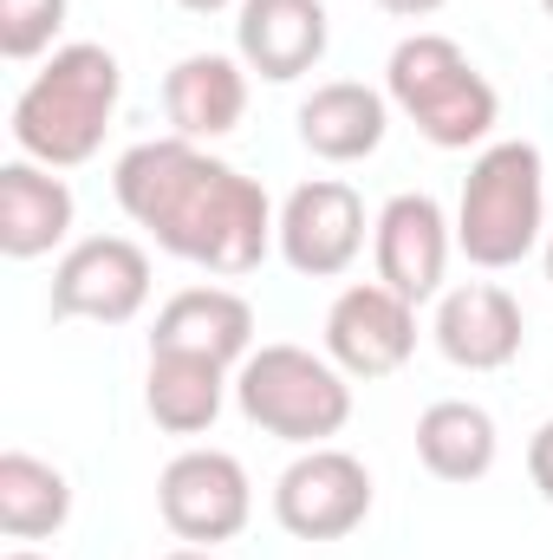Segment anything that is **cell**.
Returning <instances> with one entry per match:
<instances>
[{
	"instance_id": "cell-19",
	"label": "cell",
	"mask_w": 553,
	"mask_h": 560,
	"mask_svg": "<svg viewBox=\"0 0 553 560\" xmlns=\"http://www.w3.org/2000/svg\"><path fill=\"white\" fill-rule=\"evenodd\" d=\"M502 456V436L495 418L469 398H436L423 418H416V463L436 476V482H482Z\"/></svg>"
},
{
	"instance_id": "cell-8",
	"label": "cell",
	"mask_w": 553,
	"mask_h": 560,
	"mask_svg": "<svg viewBox=\"0 0 553 560\" xmlns=\"http://www.w3.org/2000/svg\"><path fill=\"white\" fill-rule=\"evenodd\" d=\"M150 306V255L131 235H85L52 268V319L125 326Z\"/></svg>"
},
{
	"instance_id": "cell-14",
	"label": "cell",
	"mask_w": 553,
	"mask_h": 560,
	"mask_svg": "<svg viewBox=\"0 0 553 560\" xmlns=\"http://www.w3.org/2000/svg\"><path fill=\"white\" fill-rule=\"evenodd\" d=\"M150 352H189L209 365H242L255 352V306L235 287H183L150 326Z\"/></svg>"
},
{
	"instance_id": "cell-28",
	"label": "cell",
	"mask_w": 553,
	"mask_h": 560,
	"mask_svg": "<svg viewBox=\"0 0 553 560\" xmlns=\"http://www.w3.org/2000/svg\"><path fill=\"white\" fill-rule=\"evenodd\" d=\"M541 13H548V20H553V0H541Z\"/></svg>"
},
{
	"instance_id": "cell-5",
	"label": "cell",
	"mask_w": 553,
	"mask_h": 560,
	"mask_svg": "<svg viewBox=\"0 0 553 560\" xmlns=\"http://www.w3.org/2000/svg\"><path fill=\"white\" fill-rule=\"evenodd\" d=\"M235 405L255 430L293 450H319L352 423V378L306 346H261L235 365Z\"/></svg>"
},
{
	"instance_id": "cell-2",
	"label": "cell",
	"mask_w": 553,
	"mask_h": 560,
	"mask_svg": "<svg viewBox=\"0 0 553 560\" xmlns=\"http://www.w3.org/2000/svg\"><path fill=\"white\" fill-rule=\"evenodd\" d=\"M118 98H125L118 52L92 46V39H72L13 98V125H7L13 150L46 163V170H79V163L98 156V143L118 118Z\"/></svg>"
},
{
	"instance_id": "cell-24",
	"label": "cell",
	"mask_w": 553,
	"mask_h": 560,
	"mask_svg": "<svg viewBox=\"0 0 553 560\" xmlns=\"http://www.w3.org/2000/svg\"><path fill=\"white\" fill-rule=\"evenodd\" d=\"M176 7H189V13H228V7H242V0H176Z\"/></svg>"
},
{
	"instance_id": "cell-1",
	"label": "cell",
	"mask_w": 553,
	"mask_h": 560,
	"mask_svg": "<svg viewBox=\"0 0 553 560\" xmlns=\"http://www.w3.org/2000/svg\"><path fill=\"white\" fill-rule=\"evenodd\" d=\"M111 196L163 255L222 280L255 275L280 229L268 189L189 138L131 143L111 170Z\"/></svg>"
},
{
	"instance_id": "cell-16",
	"label": "cell",
	"mask_w": 553,
	"mask_h": 560,
	"mask_svg": "<svg viewBox=\"0 0 553 560\" xmlns=\"http://www.w3.org/2000/svg\"><path fill=\"white\" fill-rule=\"evenodd\" d=\"M163 112L176 125V138L215 143L248 118V66L235 52H189L169 66L163 79Z\"/></svg>"
},
{
	"instance_id": "cell-12",
	"label": "cell",
	"mask_w": 553,
	"mask_h": 560,
	"mask_svg": "<svg viewBox=\"0 0 553 560\" xmlns=\"http://www.w3.org/2000/svg\"><path fill=\"white\" fill-rule=\"evenodd\" d=\"M436 352L456 365V372H502L521 359V339H528V319H521V300L495 280H462V287H443L436 300Z\"/></svg>"
},
{
	"instance_id": "cell-10",
	"label": "cell",
	"mask_w": 553,
	"mask_h": 560,
	"mask_svg": "<svg viewBox=\"0 0 553 560\" xmlns=\"http://www.w3.org/2000/svg\"><path fill=\"white\" fill-rule=\"evenodd\" d=\"M416 352V306L385 280H358L326 306V359L345 378H391Z\"/></svg>"
},
{
	"instance_id": "cell-20",
	"label": "cell",
	"mask_w": 553,
	"mask_h": 560,
	"mask_svg": "<svg viewBox=\"0 0 553 560\" xmlns=\"http://www.w3.org/2000/svg\"><path fill=\"white\" fill-rule=\"evenodd\" d=\"M72 522V482L26 456V450H7L0 456V535L7 541H46Z\"/></svg>"
},
{
	"instance_id": "cell-9",
	"label": "cell",
	"mask_w": 553,
	"mask_h": 560,
	"mask_svg": "<svg viewBox=\"0 0 553 560\" xmlns=\"http://www.w3.org/2000/svg\"><path fill=\"white\" fill-rule=\"evenodd\" d=\"M274 248L299 280H339L365 248V202H358V189L339 183V176L299 183L280 202Z\"/></svg>"
},
{
	"instance_id": "cell-3",
	"label": "cell",
	"mask_w": 553,
	"mask_h": 560,
	"mask_svg": "<svg viewBox=\"0 0 553 560\" xmlns=\"http://www.w3.org/2000/svg\"><path fill=\"white\" fill-rule=\"evenodd\" d=\"M548 242V163L528 138L482 143V156L462 176V202H456V248L502 275L521 268L534 248Z\"/></svg>"
},
{
	"instance_id": "cell-13",
	"label": "cell",
	"mask_w": 553,
	"mask_h": 560,
	"mask_svg": "<svg viewBox=\"0 0 553 560\" xmlns=\"http://www.w3.org/2000/svg\"><path fill=\"white\" fill-rule=\"evenodd\" d=\"M332 46L326 0H242L235 7V59L268 85L306 79Z\"/></svg>"
},
{
	"instance_id": "cell-21",
	"label": "cell",
	"mask_w": 553,
	"mask_h": 560,
	"mask_svg": "<svg viewBox=\"0 0 553 560\" xmlns=\"http://www.w3.org/2000/svg\"><path fill=\"white\" fill-rule=\"evenodd\" d=\"M66 7L72 0H0V59L26 66L52 52V39L66 33Z\"/></svg>"
},
{
	"instance_id": "cell-27",
	"label": "cell",
	"mask_w": 553,
	"mask_h": 560,
	"mask_svg": "<svg viewBox=\"0 0 553 560\" xmlns=\"http://www.w3.org/2000/svg\"><path fill=\"white\" fill-rule=\"evenodd\" d=\"M541 255H548V280H553V229H548V242H541Z\"/></svg>"
},
{
	"instance_id": "cell-17",
	"label": "cell",
	"mask_w": 553,
	"mask_h": 560,
	"mask_svg": "<svg viewBox=\"0 0 553 560\" xmlns=\"http://www.w3.org/2000/svg\"><path fill=\"white\" fill-rule=\"evenodd\" d=\"M299 143L319 156V163H365L385 131H391V98L358 85V79H332L319 85L306 105H299Z\"/></svg>"
},
{
	"instance_id": "cell-7",
	"label": "cell",
	"mask_w": 553,
	"mask_h": 560,
	"mask_svg": "<svg viewBox=\"0 0 553 560\" xmlns=\"http://www.w3.org/2000/svg\"><path fill=\"white\" fill-rule=\"evenodd\" d=\"M365 515H372V469L352 450L319 443L280 469L274 522L293 541H345L352 528H365Z\"/></svg>"
},
{
	"instance_id": "cell-11",
	"label": "cell",
	"mask_w": 553,
	"mask_h": 560,
	"mask_svg": "<svg viewBox=\"0 0 553 560\" xmlns=\"http://www.w3.org/2000/svg\"><path fill=\"white\" fill-rule=\"evenodd\" d=\"M449 248H456V222H449L443 202L423 196V189L391 196V202L378 209V222H372V261H378V280H385L391 293H404L411 306L443 300Z\"/></svg>"
},
{
	"instance_id": "cell-15",
	"label": "cell",
	"mask_w": 553,
	"mask_h": 560,
	"mask_svg": "<svg viewBox=\"0 0 553 560\" xmlns=\"http://www.w3.org/2000/svg\"><path fill=\"white\" fill-rule=\"evenodd\" d=\"M72 215H79V202H72V183L66 176H52L33 156L0 163V255L7 261L52 255L72 235Z\"/></svg>"
},
{
	"instance_id": "cell-23",
	"label": "cell",
	"mask_w": 553,
	"mask_h": 560,
	"mask_svg": "<svg viewBox=\"0 0 553 560\" xmlns=\"http://www.w3.org/2000/svg\"><path fill=\"white\" fill-rule=\"evenodd\" d=\"M385 13H398V20H430L436 7H449V0H378Z\"/></svg>"
},
{
	"instance_id": "cell-6",
	"label": "cell",
	"mask_w": 553,
	"mask_h": 560,
	"mask_svg": "<svg viewBox=\"0 0 553 560\" xmlns=\"http://www.w3.org/2000/svg\"><path fill=\"white\" fill-rule=\"evenodd\" d=\"M163 528L189 548H222L255 522V482L228 450H183L156 476Z\"/></svg>"
},
{
	"instance_id": "cell-25",
	"label": "cell",
	"mask_w": 553,
	"mask_h": 560,
	"mask_svg": "<svg viewBox=\"0 0 553 560\" xmlns=\"http://www.w3.org/2000/svg\"><path fill=\"white\" fill-rule=\"evenodd\" d=\"M156 560H222L215 548H176V555H156Z\"/></svg>"
},
{
	"instance_id": "cell-22",
	"label": "cell",
	"mask_w": 553,
	"mask_h": 560,
	"mask_svg": "<svg viewBox=\"0 0 553 560\" xmlns=\"http://www.w3.org/2000/svg\"><path fill=\"white\" fill-rule=\"evenodd\" d=\"M528 476H534V489L553 502V418L534 430V443H528Z\"/></svg>"
},
{
	"instance_id": "cell-4",
	"label": "cell",
	"mask_w": 553,
	"mask_h": 560,
	"mask_svg": "<svg viewBox=\"0 0 553 560\" xmlns=\"http://www.w3.org/2000/svg\"><path fill=\"white\" fill-rule=\"evenodd\" d=\"M385 98L411 118L436 150H475L502 125V92L489 72L449 39V33H411L385 59Z\"/></svg>"
},
{
	"instance_id": "cell-26",
	"label": "cell",
	"mask_w": 553,
	"mask_h": 560,
	"mask_svg": "<svg viewBox=\"0 0 553 560\" xmlns=\"http://www.w3.org/2000/svg\"><path fill=\"white\" fill-rule=\"evenodd\" d=\"M0 560H46V555H33V548H13V555H0Z\"/></svg>"
},
{
	"instance_id": "cell-18",
	"label": "cell",
	"mask_w": 553,
	"mask_h": 560,
	"mask_svg": "<svg viewBox=\"0 0 553 560\" xmlns=\"http://www.w3.org/2000/svg\"><path fill=\"white\" fill-rule=\"evenodd\" d=\"M228 405V365L189 359V352H150L143 372V411L169 436H202Z\"/></svg>"
}]
</instances>
